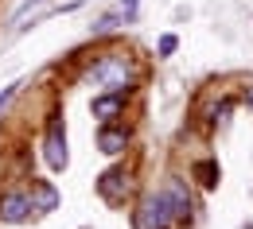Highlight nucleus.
<instances>
[{"label":"nucleus","instance_id":"nucleus-1","mask_svg":"<svg viewBox=\"0 0 253 229\" xmlns=\"http://www.w3.org/2000/svg\"><path fill=\"white\" fill-rule=\"evenodd\" d=\"M86 78L94 82L101 94H105V90H128V86H132V66H128L121 55H105L101 63H94V70H90Z\"/></svg>","mask_w":253,"mask_h":229},{"label":"nucleus","instance_id":"nucleus-2","mask_svg":"<svg viewBox=\"0 0 253 229\" xmlns=\"http://www.w3.org/2000/svg\"><path fill=\"white\" fill-rule=\"evenodd\" d=\"M171 222H175V214H171L168 195H148L136 210V229H168Z\"/></svg>","mask_w":253,"mask_h":229},{"label":"nucleus","instance_id":"nucleus-3","mask_svg":"<svg viewBox=\"0 0 253 229\" xmlns=\"http://www.w3.org/2000/svg\"><path fill=\"white\" fill-rule=\"evenodd\" d=\"M43 156H47L51 171H63V167L70 164V152H66V129H63V117H51V125H47V140H43Z\"/></svg>","mask_w":253,"mask_h":229},{"label":"nucleus","instance_id":"nucleus-4","mask_svg":"<svg viewBox=\"0 0 253 229\" xmlns=\"http://www.w3.org/2000/svg\"><path fill=\"white\" fill-rule=\"evenodd\" d=\"M28 210H32V198L24 195V191H8V195H0V222L20 226V222H28Z\"/></svg>","mask_w":253,"mask_h":229},{"label":"nucleus","instance_id":"nucleus-5","mask_svg":"<svg viewBox=\"0 0 253 229\" xmlns=\"http://www.w3.org/2000/svg\"><path fill=\"white\" fill-rule=\"evenodd\" d=\"M97 195L105 198V202H121L128 195V175L125 171H105L101 179H97Z\"/></svg>","mask_w":253,"mask_h":229},{"label":"nucleus","instance_id":"nucleus-6","mask_svg":"<svg viewBox=\"0 0 253 229\" xmlns=\"http://www.w3.org/2000/svg\"><path fill=\"white\" fill-rule=\"evenodd\" d=\"M90 109H94L97 121H113V117L125 109V90H105V94H97Z\"/></svg>","mask_w":253,"mask_h":229},{"label":"nucleus","instance_id":"nucleus-7","mask_svg":"<svg viewBox=\"0 0 253 229\" xmlns=\"http://www.w3.org/2000/svg\"><path fill=\"white\" fill-rule=\"evenodd\" d=\"M164 195H168V202H171L175 222H187V214H191V195H187V187H183V179H171Z\"/></svg>","mask_w":253,"mask_h":229},{"label":"nucleus","instance_id":"nucleus-8","mask_svg":"<svg viewBox=\"0 0 253 229\" xmlns=\"http://www.w3.org/2000/svg\"><path fill=\"white\" fill-rule=\"evenodd\" d=\"M28 198H32V210H43V214H51V210L59 206V191H55L51 183H43V179L32 183V195Z\"/></svg>","mask_w":253,"mask_h":229},{"label":"nucleus","instance_id":"nucleus-9","mask_svg":"<svg viewBox=\"0 0 253 229\" xmlns=\"http://www.w3.org/2000/svg\"><path fill=\"white\" fill-rule=\"evenodd\" d=\"M128 144V132L125 129H113V125H105V129L97 132V148L105 152V156H117V152H125Z\"/></svg>","mask_w":253,"mask_h":229},{"label":"nucleus","instance_id":"nucleus-10","mask_svg":"<svg viewBox=\"0 0 253 229\" xmlns=\"http://www.w3.org/2000/svg\"><path fill=\"white\" fill-rule=\"evenodd\" d=\"M125 20H128V16H125V12H121V8H117V12H105V16L97 20V24H94V28H90V32H94V35H105V32H113V28H121Z\"/></svg>","mask_w":253,"mask_h":229},{"label":"nucleus","instance_id":"nucleus-11","mask_svg":"<svg viewBox=\"0 0 253 229\" xmlns=\"http://www.w3.org/2000/svg\"><path fill=\"white\" fill-rule=\"evenodd\" d=\"M175 47H179V39H175V35H160L156 51H160V55H164V59H168V55H171V51H175Z\"/></svg>","mask_w":253,"mask_h":229},{"label":"nucleus","instance_id":"nucleus-12","mask_svg":"<svg viewBox=\"0 0 253 229\" xmlns=\"http://www.w3.org/2000/svg\"><path fill=\"white\" fill-rule=\"evenodd\" d=\"M16 94H20V82H12V86H8L4 94H0V113H4V105H8V101L16 98Z\"/></svg>","mask_w":253,"mask_h":229},{"label":"nucleus","instance_id":"nucleus-13","mask_svg":"<svg viewBox=\"0 0 253 229\" xmlns=\"http://www.w3.org/2000/svg\"><path fill=\"white\" fill-rule=\"evenodd\" d=\"M136 4H140V0H121V12H125L128 20H132V16H136Z\"/></svg>","mask_w":253,"mask_h":229},{"label":"nucleus","instance_id":"nucleus-14","mask_svg":"<svg viewBox=\"0 0 253 229\" xmlns=\"http://www.w3.org/2000/svg\"><path fill=\"white\" fill-rule=\"evenodd\" d=\"M246 101H250V109H253V86H250V90H246Z\"/></svg>","mask_w":253,"mask_h":229}]
</instances>
